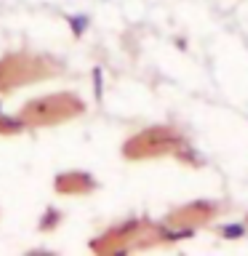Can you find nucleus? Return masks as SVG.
I'll return each instance as SVG.
<instances>
[{
  "label": "nucleus",
  "mask_w": 248,
  "mask_h": 256,
  "mask_svg": "<svg viewBox=\"0 0 248 256\" xmlns=\"http://www.w3.org/2000/svg\"><path fill=\"white\" fill-rule=\"evenodd\" d=\"M219 232H222V238H227V240H240V238H246L248 227L246 224H224Z\"/></svg>",
  "instance_id": "obj_1"
}]
</instances>
